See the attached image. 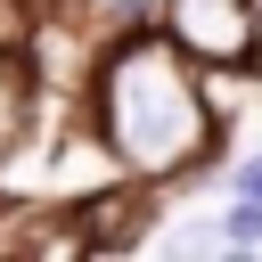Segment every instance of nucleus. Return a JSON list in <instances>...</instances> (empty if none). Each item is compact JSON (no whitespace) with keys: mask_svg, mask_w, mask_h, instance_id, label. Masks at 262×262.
<instances>
[{"mask_svg":"<svg viewBox=\"0 0 262 262\" xmlns=\"http://www.w3.org/2000/svg\"><path fill=\"white\" fill-rule=\"evenodd\" d=\"M82 115L115 147L131 180L156 188H221L229 180V131L205 98V66L164 33H115L82 82Z\"/></svg>","mask_w":262,"mask_h":262,"instance_id":"obj_1","label":"nucleus"},{"mask_svg":"<svg viewBox=\"0 0 262 262\" xmlns=\"http://www.w3.org/2000/svg\"><path fill=\"white\" fill-rule=\"evenodd\" d=\"M164 33L196 66H262V0H164Z\"/></svg>","mask_w":262,"mask_h":262,"instance_id":"obj_2","label":"nucleus"},{"mask_svg":"<svg viewBox=\"0 0 262 262\" xmlns=\"http://www.w3.org/2000/svg\"><path fill=\"white\" fill-rule=\"evenodd\" d=\"M74 213H82V229H90V254H131V246H156V229H164V188L115 172V180H98L90 196H74Z\"/></svg>","mask_w":262,"mask_h":262,"instance_id":"obj_3","label":"nucleus"},{"mask_svg":"<svg viewBox=\"0 0 262 262\" xmlns=\"http://www.w3.org/2000/svg\"><path fill=\"white\" fill-rule=\"evenodd\" d=\"M41 115H49V82H41L33 49L25 41H0V172L25 147H41Z\"/></svg>","mask_w":262,"mask_h":262,"instance_id":"obj_4","label":"nucleus"},{"mask_svg":"<svg viewBox=\"0 0 262 262\" xmlns=\"http://www.w3.org/2000/svg\"><path fill=\"white\" fill-rule=\"evenodd\" d=\"M205 98H213L221 131H237V115L262 98V66H205Z\"/></svg>","mask_w":262,"mask_h":262,"instance_id":"obj_5","label":"nucleus"},{"mask_svg":"<svg viewBox=\"0 0 262 262\" xmlns=\"http://www.w3.org/2000/svg\"><path fill=\"white\" fill-rule=\"evenodd\" d=\"M213 221H221V254H262V196H229Z\"/></svg>","mask_w":262,"mask_h":262,"instance_id":"obj_6","label":"nucleus"},{"mask_svg":"<svg viewBox=\"0 0 262 262\" xmlns=\"http://www.w3.org/2000/svg\"><path fill=\"white\" fill-rule=\"evenodd\" d=\"M156 246L164 254H221V221H164Z\"/></svg>","mask_w":262,"mask_h":262,"instance_id":"obj_7","label":"nucleus"},{"mask_svg":"<svg viewBox=\"0 0 262 262\" xmlns=\"http://www.w3.org/2000/svg\"><path fill=\"white\" fill-rule=\"evenodd\" d=\"M229 196H262V147H246V156H229V180H221Z\"/></svg>","mask_w":262,"mask_h":262,"instance_id":"obj_8","label":"nucleus"},{"mask_svg":"<svg viewBox=\"0 0 262 262\" xmlns=\"http://www.w3.org/2000/svg\"><path fill=\"white\" fill-rule=\"evenodd\" d=\"M8 205H16V196H8V172H0V213H8Z\"/></svg>","mask_w":262,"mask_h":262,"instance_id":"obj_9","label":"nucleus"}]
</instances>
